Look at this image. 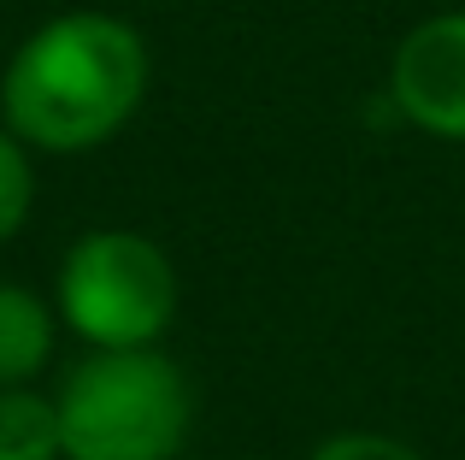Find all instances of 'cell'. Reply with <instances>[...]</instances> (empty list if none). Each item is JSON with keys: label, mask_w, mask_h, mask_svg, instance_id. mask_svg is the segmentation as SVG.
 Wrapping results in <instances>:
<instances>
[{"label": "cell", "mask_w": 465, "mask_h": 460, "mask_svg": "<svg viewBox=\"0 0 465 460\" xmlns=\"http://www.w3.org/2000/svg\"><path fill=\"white\" fill-rule=\"evenodd\" d=\"M153 83L148 42L118 12H59L12 47L0 125L30 154H94L142 113Z\"/></svg>", "instance_id": "1"}, {"label": "cell", "mask_w": 465, "mask_h": 460, "mask_svg": "<svg viewBox=\"0 0 465 460\" xmlns=\"http://www.w3.org/2000/svg\"><path fill=\"white\" fill-rule=\"evenodd\" d=\"M65 460H177L194 390L165 348H89L54 390Z\"/></svg>", "instance_id": "2"}, {"label": "cell", "mask_w": 465, "mask_h": 460, "mask_svg": "<svg viewBox=\"0 0 465 460\" xmlns=\"http://www.w3.org/2000/svg\"><path fill=\"white\" fill-rule=\"evenodd\" d=\"M177 265L153 236L124 225L83 230L54 277V307L89 348H159L177 319Z\"/></svg>", "instance_id": "3"}, {"label": "cell", "mask_w": 465, "mask_h": 460, "mask_svg": "<svg viewBox=\"0 0 465 460\" xmlns=\"http://www.w3.org/2000/svg\"><path fill=\"white\" fill-rule=\"evenodd\" d=\"M389 101L424 136L465 142V12H430L395 42Z\"/></svg>", "instance_id": "4"}, {"label": "cell", "mask_w": 465, "mask_h": 460, "mask_svg": "<svg viewBox=\"0 0 465 460\" xmlns=\"http://www.w3.org/2000/svg\"><path fill=\"white\" fill-rule=\"evenodd\" d=\"M59 348V307L30 284H0V390L35 384L54 366Z\"/></svg>", "instance_id": "5"}, {"label": "cell", "mask_w": 465, "mask_h": 460, "mask_svg": "<svg viewBox=\"0 0 465 460\" xmlns=\"http://www.w3.org/2000/svg\"><path fill=\"white\" fill-rule=\"evenodd\" d=\"M0 460H65L59 455V407L47 390H35V384L0 390Z\"/></svg>", "instance_id": "6"}, {"label": "cell", "mask_w": 465, "mask_h": 460, "mask_svg": "<svg viewBox=\"0 0 465 460\" xmlns=\"http://www.w3.org/2000/svg\"><path fill=\"white\" fill-rule=\"evenodd\" d=\"M35 207V154L0 125V248L30 225Z\"/></svg>", "instance_id": "7"}, {"label": "cell", "mask_w": 465, "mask_h": 460, "mask_svg": "<svg viewBox=\"0 0 465 460\" xmlns=\"http://www.w3.org/2000/svg\"><path fill=\"white\" fill-rule=\"evenodd\" d=\"M307 460H424L412 443L389 437V431H336V437H324Z\"/></svg>", "instance_id": "8"}]
</instances>
